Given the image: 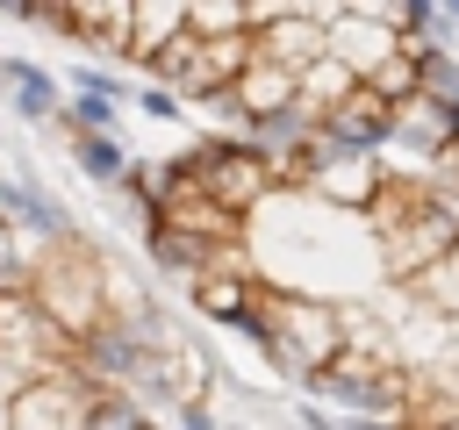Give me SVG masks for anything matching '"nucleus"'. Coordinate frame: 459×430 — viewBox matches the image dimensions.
Segmentation results:
<instances>
[{"label":"nucleus","instance_id":"7ed1b4c3","mask_svg":"<svg viewBox=\"0 0 459 430\" xmlns=\"http://www.w3.org/2000/svg\"><path fill=\"white\" fill-rule=\"evenodd\" d=\"M323 57L344 64L359 86L394 57V7H373V0H337L330 29H323Z\"/></svg>","mask_w":459,"mask_h":430},{"label":"nucleus","instance_id":"4468645a","mask_svg":"<svg viewBox=\"0 0 459 430\" xmlns=\"http://www.w3.org/2000/svg\"><path fill=\"white\" fill-rule=\"evenodd\" d=\"M294 430H337V416L316 408V401H294Z\"/></svg>","mask_w":459,"mask_h":430},{"label":"nucleus","instance_id":"9b49d317","mask_svg":"<svg viewBox=\"0 0 459 430\" xmlns=\"http://www.w3.org/2000/svg\"><path fill=\"white\" fill-rule=\"evenodd\" d=\"M186 36H194V43L251 36V29H244V0H186Z\"/></svg>","mask_w":459,"mask_h":430},{"label":"nucleus","instance_id":"20e7f679","mask_svg":"<svg viewBox=\"0 0 459 430\" xmlns=\"http://www.w3.org/2000/svg\"><path fill=\"white\" fill-rule=\"evenodd\" d=\"M79 423H86V387H79L65 366L36 373V380L14 387L7 408H0V430H79Z\"/></svg>","mask_w":459,"mask_h":430},{"label":"nucleus","instance_id":"ddd939ff","mask_svg":"<svg viewBox=\"0 0 459 430\" xmlns=\"http://www.w3.org/2000/svg\"><path fill=\"white\" fill-rule=\"evenodd\" d=\"M129 108H136V115H151V122H179V115H186V100H179V93H165V86H151V79H143V86H129Z\"/></svg>","mask_w":459,"mask_h":430},{"label":"nucleus","instance_id":"423d86ee","mask_svg":"<svg viewBox=\"0 0 459 430\" xmlns=\"http://www.w3.org/2000/svg\"><path fill=\"white\" fill-rule=\"evenodd\" d=\"M7 108H14L22 122H36V129H57V115H65L57 72H43V64H29V57H7Z\"/></svg>","mask_w":459,"mask_h":430},{"label":"nucleus","instance_id":"f03ea898","mask_svg":"<svg viewBox=\"0 0 459 430\" xmlns=\"http://www.w3.org/2000/svg\"><path fill=\"white\" fill-rule=\"evenodd\" d=\"M330 14H337V0H280V14L251 36V57H265V64L287 72V79L316 72V64H323V29H330Z\"/></svg>","mask_w":459,"mask_h":430},{"label":"nucleus","instance_id":"39448f33","mask_svg":"<svg viewBox=\"0 0 459 430\" xmlns=\"http://www.w3.org/2000/svg\"><path fill=\"white\" fill-rule=\"evenodd\" d=\"M237 244H208V236H186V229H165V222H151L143 229V258H151V272H165V280H186V287H201L222 258H230Z\"/></svg>","mask_w":459,"mask_h":430},{"label":"nucleus","instance_id":"1a4fd4ad","mask_svg":"<svg viewBox=\"0 0 459 430\" xmlns=\"http://www.w3.org/2000/svg\"><path fill=\"white\" fill-rule=\"evenodd\" d=\"M57 86H65V93H79V100H115V108L129 100V79H122L115 64H100V57H72Z\"/></svg>","mask_w":459,"mask_h":430},{"label":"nucleus","instance_id":"f257e3e1","mask_svg":"<svg viewBox=\"0 0 459 430\" xmlns=\"http://www.w3.org/2000/svg\"><path fill=\"white\" fill-rule=\"evenodd\" d=\"M251 344H258V358H265L287 387H308L316 373H330V366L344 358V301H316V294H294V287H265Z\"/></svg>","mask_w":459,"mask_h":430},{"label":"nucleus","instance_id":"9d476101","mask_svg":"<svg viewBox=\"0 0 459 430\" xmlns=\"http://www.w3.org/2000/svg\"><path fill=\"white\" fill-rule=\"evenodd\" d=\"M416 100L423 108H459V50H430V57H416Z\"/></svg>","mask_w":459,"mask_h":430},{"label":"nucleus","instance_id":"6e6552de","mask_svg":"<svg viewBox=\"0 0 459 430\" xmlns=\"http://www.w3.org/2000/svg\"><path fill=\"white\" fill-rule=\"evenodd\" d=\"M72 165H79V179H86V186H108V194H115V186H122V172H129L136 158L122 150V136H72Z\"/></svg>","mask_w":459,"mask_h":430},{"label":"nucleus","instance_id":"f8f14e48","mask_svg":"<svg viewBox=\"0 0 459 430\" xmlns=\"http://www.w3.org/2000/svg\"><path fill=\"white\" fill-rule=\"evenodd\" d=\"M409 287H416V301H423V308H437L445 322H459V244H452L423 280H409Z\"/></svg>","mask_w":459,"mask_h":430},{"label":"nucleus","instance_id":"0eeeda50","mask_svg":"<svg viewBox=\"0 0 459 430\" xmlns=\"http://www.w3.org/2000/svg\"><path fill=\"white\" fill-rule=\"evenodd\" d=\"M179 36H186V0H129V64L136 72Z\"/></svg>","mask_w":459,"mask_h":430}]
</instances>
